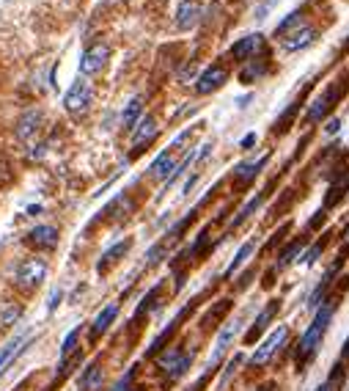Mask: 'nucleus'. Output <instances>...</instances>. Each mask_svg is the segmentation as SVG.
Listing matches in <instances>:
<instances>
[{"label":"nucleus","instance_id":"obj_27","mask_svg":"<svg viewBox=\"0 0 349 391\" xmlns=\"http://www.w3.org/2000/svg\"><path fill=\"white\" fill-rule=\"evenodd\" d=\"M349 191V171H344V177H338V182L336 185H330V196H327V201H324V207H333L341 196Z\"/></svg>","mask_w":349,"mask_h":391},{"label":"nucleus","instance_id":"obj_20","mask_svg":"<svg viewBox=\"0 0 349 391\" xmlns=\"http://www.w3.org/2000/svg\"><path fill=\"white\" fill-rule=\"evenodd\" d=\"M140 119H143V99L132 97L127 102V108H124V113H121V127L135 130V124H138Z\"/></svg>","mask_w":349,"mask_h":391},{"label":"nucleus","instance_id":"obj_8","mask_svg":"<svg viewBox=\"0 0 349 391\" xmlns=\"http://www.w3.org/2000/svg\"><path fill=\"white\" fill-rule=\"evenodd\" d=\"M317 39H319L317 28H311V25H300V28H294V31L286 33L281 44H284L286 53H300V50H308Z\"/></svg>","mask_w":349,"mask_h":391},{"label":"nucleus","instance_id":"obj_10","mask_svg":"<svg viewBox=\"0 0 349 391\" xmlns=\"http://www.w3.org/2000/svg\"><path fill=\"white\" fill-rule=\"evenodd\" d=\"M278 312H281V300H270V303H267V306L258 312V317L253 320V326L248 328V333H245V345H253L256 339H258V336L267 331L270 320H272Z\"/></svg>","mask_w":349,"mask_h":391},{"label":"nucleus","instance_id":"obj_13","mask_svg":"<svg viewBox=\"0 0 349 391\" xmlns=\"http://www.w3.org/2000/svg\"><path fill=\"white\" fill-rule=\"evenodd\" d=\"M28 245H33V248H55L58 245V229L55 226H36L28 231Z\"/></svg>","mask_w":349,"mask_h":391},{"label":"nucleus","instance_id":"obj_29","mask_svg":"<svg viewBox=\"0 0 349 391\" xmlns=\"http://www.w3.org/2000/svg\"><path fill=\"white\" fill-rule=\"evenodd\" d=\"M176 326H179V320H173V323H171V326L165 328V331H162V333H159L157 339H154V342H152V347H149V350H146V356H157L159 350H162V345H165V342H168V339H171V336H173V333H176Z\"/></svg>","mask_w":349,"mask_h":391},{"label":"nucleus","instance_id":"obj_2","mask_svg":"<svg viewBox=\"0 0 349 391\" xmlns=\"http://www.w3.org/2000/svg\"><path fill=\"white\" fill-rule=\"evenodd\" d=\"M44 278H47V262L44 259H25L14 270V281L22 290H36Z\"/></svg>","mask_w":349,"mask_h":391},{"label":"nucleus","instance_id":"obj_12","mask_svg":"<svg viewBox=\"0 0 349 391\" xmlns=\"http://www.w3.org/2000/svg\"><path fill=\"white\" fill-rule=\"evenodd\" d=\"M157 119L154 116H143L138 124H135V132H132V149L135 152H140L143 146H149L154 138H157Z\"/></svg>","mask_w":349,"mask_h":391},{"label":"nucleus","instance_id":"obj_17","mask_svg":"<svg viewBox=\"0 0 349 391\" xmlns=\"http://www.w3.org/2000/svg\"><path fill=\"white\" fill-rule=\"evenodd\" d=\"M116 314H119V303H110V306H105L99 314H96L94 320V328H91V339H99L107 328L113 326V320H116Z\"/></svg>","mask_w":349,"mask_h":391},{"label":"nucleus","instance_id":"obj_19","mask_svg":"<svg viewBox=\"0 0 349 391\" xmlns=\"http://www.w3.org/2000/svg\"><path fill=\"white\" fill-rule=\"evenodd\" d=\"M267 160H270V155H264V158H258V160H248V163H239L237 168H234V177L239 179V182H253L256 174L267 165Z\"/></svg>","mask_w":349,"mask_h":391},{"label":"nucleus","instance_id":"obj_33","mask_svg":"<svg viewBox=\"0 0 349 391\" xmlns=\"http://www.w3.org/2000/svg\"><path fill=\"white\" fill-rule=\"evenodd\" d=\"M228 306H231V300H220V303H218V309H215V312H206V317H204V326H209V323H212V326H215V323H218V320H220L223 314H225V312H228Z\"/></svg>","mask_w":349,"mask_h":391},{"label":"nucleus","instance_id":"obj_9","mask_svg":"<svg viewBox=\"0 0 349 391\" xmlns=\"http://www.w3.org/2000/svg\"><path fill=\"white\" fill-rule=\"evenodd\" d=\"M264 47V36L261 33H248V36H242L237 44H231V50H228V58H234V61H251L256 58V53Z\"/></svg>","mask_w":349,"mask_h":391},{"label":"nucleus","instance_id":"obj_26","mask_svg":"<svg viewBox=\"0 0 349 391\" xmlns=\"http://www.w3.org/2000/svg\"><path fill=\"white\" fill-rule=\"evenodd\" d=\"M261 201H264V193H256L253 198H251V201H248V204H245V207L239 210V215H237V218L231 221V229H237V226H239V224H242V221H248V218L253 215L256 210L261 207Z\"/></svg>","mask_w":349,"mask_h":391},{"label":"nucleus","instance_id":"obj_11","mask_svg":"<svg viewBox=\"0 0 349 391\" xmlns=\"http://www.w3.org/2000/svg\"><path fill=\"white\" fill-rule=\"evenodd\" d=\"M201 14H204L201 0H182L179 11H176V28L179 31H190V28H195L201 23Z\"/></svg>","mask_w":349,"mask_h":391},{"label":"nucleus","instance_id":"obj_15","mask_svg":"<svg viewBox=\"0 0 349 391\" xmlns=\"http://www.w3.org/2000/svg\"><path fill=\"white\" fill-rule=\"evenodd\" d=\"M41 110H28V113H22L20 116V122H17V138L20 141H31L33 135L39 132V127H41Z\"/></svg>","mask_w":349,"mask_h":391},{"label":"nucleus","instance_id":"obj_35","mask_svg":"<svg viewBox=\"0 0 349 391\" xmlns=\"http://www.w3.org/2000/svg\"><path fill=\"white\" fill-rule=\"evenodd\" d=\"M324 245H327V240H319L317 245H311V248L303 254V264H314V262L319 259V254L324 251Z\"/></svg>","mask_w":349,"mask_h":391},{"label":"nucleus","instance_id":"obj_37","mask_svg":"<svg viewBox=\"0 0 349 391\" xmlns=\"http://www.w3.org/2000/svg\"><path fill=\"white\" fill-rule=\"evenodd\" d=\"M239 364H242V356H234V359L225 364V372H223V378H220V386H225V383H228V378L234 375V369H237Z\"/></svg>","mask_w":349,"mask_h":391},{"label":"nucleus","instance_id":"obj_28","mask_svg":"<svg viewBox=\"0 0 349 391\" xmlns=\"http://www.w3.org/2000/svg\"><path fill=\"white\" fill-rule=\"evenodd\" d=\"M300 25H303V11H291V14H286L284 20L278 23L275 36H286V33L291 31V28H300Z\"/></svg>","mask_w":349,"mask_h":391},{"label":"nucleus","instance_id":"obj_45","mask_svg":"<svg viewBox=\"0 0 349 391\" xmlns=\"http://www.w3.org/2000/svg\"><path fill=\"white\" fill-rule=\"evenodd\" d=\"M124 391H138V389H124Z\"/></svg>","mask_w":349,"mask_h":391},{"label":"nucleus","instance_id":"obj_18","mask_svg":"<svg viewBox=\"0 0 349 391\" xmlns=\"http://www.w3.org/2000/svg\"><path fill=\"white\" fill-rule=\"evenodd\" d=\"M152 177L154 179H168L173 171H176V158H173V149H168V152H162L157 160L152 163Z\"/></svg>","mask_w":349,"mask_h":391},{"label":"nucleus","instance_id":"obj_16","mask_svg":"<svg viewBox=\"0 0 349 391\" xmlns=\"http://www.w3.org/2000/svg\"><path fill=\"white\" fill-rule=\"evenodd\" d=\"M129 248H132V240H129V237L127 240H121V243H116L113 248H107V251L102 254V259H99V264H96V270H99V273H107V267H110V264H116L119 259H124V257H127Z\"/></svg>","mask_w":349,"mask_h":391},{"label":"nucleus","instance_id":"obj_30","mask_svg":"<svg viewBox=\"0 0 349 391\" xmlns=\"http://www.w3.org/2000/svg\"><path fill=\"white\" fill-rule=\"evenodd\" d=\"M251 251H253V240H251V243H245V245L239 248V254H237V257L231 259V264H228V270H225V278H228V276H234V270H239V267L245 264V259L251 257Z\"/></svg>","mask_w":349,"mask_h":391},{"label":"nucleus","instance_id":"obj_14","mask_svg":"<svg viewBox=\"0 0 349 391\" xmlns=\"http://www.w3.org/2000/svg\"><path fill=\"white\" fill-rule=\"evenodd\" d=\"M239 326H242V320H234V323H228V326L220 331V336H218V342H215V356H212V361H209V372L220 364L223 353H225V350H228V345L234 342V336H237Z\"/></svg>","mask_w":349,"mask_h":391},{"label":"nucleus","instance_id":"obj_7","mask_svg":"<svg viewBox=\"0 0 349 391\" xmlns=\"http://www.w3.org/2000/svg\"><path fill=\"white\" fill-rule=\"evenodd\" d=\"M228 83V69L223 64H212L209 69H204L201 75H198V80H195V89H198V94H212V91H218Z\"/></svg>","mask_w":349,"mask_h":391},{"label":"nucleus","instance_id":"obj_22","mask_svg":"<svg viewBox=\"0 0 349 391\" xmlns=\"http://www.w3.org/2000/svg\"><path fill=\"white\" fill-rule=\"evenodd\" d=\"M192 359H195V350H190V353H182L179 359L173 361L168 369H165V375H168V383H173V380H179L187 369L192 366Z\"/></svg>","mask_w":349,"mask_h":391},{"label":"nucleus","instance_id":"obj_24","mask_svg":"<svg viewBox=\"0 0 349 391\" xmlns=\"http://www.w3.org/2000/svg\"><path fill=\"white\" fill-rule=\"evenodd\" d=\"M20 317H22V306H20V303H11V300H8V303L0 306V326L3 328L14 326Z\"/></svg>","mask_w":349,"mask_h":391},{"label":"nucleus","instance_id":"obj_34","mask_svg":"<svg viewBox=\"0 0 349 391\" xmlns=\"http://www.w3.org/2000/svg\"><path fill=\"white\" fill-rule=\"evenodd\" d=\"M77 339H80V328H74L69 336L64 339V345H61V356H69V353H74V347H77Z\"/></svg>","mask_w":349,"mask_h":391},{"label":"nucleus","instance_id":"obj_43","mask_svg":"<svg viewBox=\"0 0 349 391\" xmlns=\"http://www.w3.org/2000/svg\"><path fill=\"white\" fill-rule=\"evenodd\" d=\"M256 143V132H251V135H245V138H242V146H245V149H248V146H253Z\"/></svg>","mask_w":349,"mask_h":391},{"label":"nucleus","instance_id":"obj_32","mask_svg":"<svg viewBox=\"0 0 349 391\" xmlns=\"http://www.w3.org/2000/svg\"><path fill=\"white\" fill-rule=\"evenodd\" d=\"M182 356V347H171V350H165V353H157V364L159 369H168L173 361Z\"/></svg>","mask_w":349,"mask_h":391},{"label":"nucleus","instance_id":"obj_39","mask_svg":"<svg viewBox=\"0 0 349 391\" xmlns=\"http://www.w3.org/2000/svg\"><path fill=\"white\" fill-rule=\"evenodd\" d=\"M58 303H61V290H53V295H50V303H47V312H55V309H58Z\"/></svg>","mask_w":349,"mask_h":391},{"label":"nucleus","instance_id":"obj_4","mask_svg":"<svg viewBox=\"0 0 349 391\" xmlns=\"http://www.w3.org/2000/svg\"><path fill=\"white\" fill-rule=\"evenodd\" d=\"M286 339H289V328H286V326L272 328V331H270V336H267V339H264V342L256 347V353L251 356V364H253V366L267 364V361L272 359V356H275V353L284 347Z\"/></svg>","mask_w":349,"mask_h":391},{"label":"nucleus","instance_id":"obj_5","mask_svg":"<svg viewBox=\"0 0 349 391\" xmlns=\"http://www.w3.org/2000/svg\"><path fill=\"white\" fill-rule=\"evenodd\" d=\"M341 91H347V86H341V83H333L330 89H324V94L311 102V108H308V113H305V122H308V124L322 122V119L333 110V105H336V99L341 97Z\"/></svg>","mask_w":349,"mask_h":391},{"label":"nucleus","instance_id":"obj_31","mask_svg":"<svg viewBox=\"0 0 349 391\" xmlns=\"http://www.w3.org/2000/svg\"><path fill=\"white\" fill-rule=\"evenodd\" d=\"M20 345H22V336H14V339H11V342L0 350V369H3V366H8V361L20 353Z\"/></svg>","mask_w":349,"mask_h":391},{"label":"nucleus","instance_id":"obj_1","mask_svg":"<svg viewBox=\"0 0 349 391\" xmlns=\"http://www.w3.org/2000/svg\"><path fill=\"white\" fill-rule=\"evenodd\" d=\"M338 297H341V290L336 295H324L322 303L317 306V314L311 320V326L305 328V333L300 336V345H297V369H305L311 359L317 356V350L322 347L324 336H327V328L333 323V314L338 309Z\"/></svg>","mask_w":349,"mask_h":391},{"label":"nucleus","instance_id":"obj_23","mask_svg":"<svg viewBox=\"0 0 349 391\" xmlns=\"http://www.w3.org/2000/svg\"><path fill=\"white\" fill-rule=\"evenodd\" d=\"M264 72H267V61H256V58H251V61H245V69L239 72V83H253V80H258Z\"/></svg>","mask_w":349,"mask_h":391},{"label":"nucleus","instance_id":"obj_25","mask_svg":"<svg viewBox=\"0 0 349 391\" xmlns=\"http://www.w3.org/2000/svg\"><path fill=\"white\" fill-rule=\"evenodd\" d=\"M102 369H99V364H94V366H88L86 369V375L80 378V389L83 391H96L99 386H102Z\"/></svg>","mask_w":349,"mask_h":391},{"label":"nucleus","instance_id":"obj_21","mask_svg":"<svg viewBox=\"0 0 349 391\" xmlns=\"http://www.w3.org/2000/svg\"><path fill=\"white\" fill-rule=\"evenodd\" d=\"M305 243H308L305 237H297V240H291V243L286 245L284 251H281V257H278V264H275V270H286V267H289L291 262H294L297 257H300V254H303Z\"/></svg>","mask_w":349,"mask_h":391},{"label":"nucleus","instance_id":"obj_41","mask_svg":"<svg viewBox=\"0 0 349 391\" xmlns=\"http://www.w3.org/2000/svg\"><path fill=\"white\" fill-rule=\"evenodd\" d=\"M195 182H198V174H195V177H190V179H187V182H185V188H182V193L187 196L192 191V185H195Z\"/></svg>","mask_w":349,"mask_h":391},{"label":"nucleus","instance_id":"obj_44","mask_svg":"<svg viewBox=\"0 0 349 391\" xmlns=\"http://www.w3.org/2000/svg\"><path fill=\"white\" fill-rule=\"evenodd\" d=\"M341 361H344V366H349V339H347V345H344V353H341Z\"/></svg>","mask_w":349,"mask_h":391},{"label":"nucleus","instance_id":"obj_3","mask_svg":"<svg viewBox=\"0 0 349 391\" xmlns=\"http://www.w3.org/2000/svg\"><path fill=\"white\" fill-rule=\"evenodd\" d=\"M91 99H94V89H91V83H86V80H74V83H72V89L66 91V97H64L66 113H72V116H83V113L88 110Z\"/></svg>","mask_w":349,"mask_h":391},{"label":"nucleus","instance_id":"obj_6","mask_svg":"<svg viewBox=\"0 0 349 391\" xmlns=\"http://www.w3.org/2000/svg\"><path fill=\"white\" fill-rule=\"evenodd\" d=\"M107 61H110V47L105 41H96V44H91L83 53V58H80V75L83 77H91L96 72H102L107 66Z\"/></svg>","mask_w":349,"mask_h":391},{"label":"nucleus","instance_id":"obj_36","mask_svg":"<svg viewBox=\"0 0 349 391\" xmlns=\"http://www.w3.org/2000/svg\"><path fill=\"white\" fill-rule=\"evenodd\" d=\"M341 372L347 375V369H341V364H338V366L333 369V375H330V380H324V383H322V386H319L317 391H336V389H338V378H341Z\"/></svg>","mask_w":349,"mask_h":391},{"label":"nucleus","instance_id":"obj_42","mask_svg":"<svg viewBox=\"0 0 349 391\" xmlns=\"http://www.w3.org/2000/svg\"><path fill=\"white\" fill-rule=\"evenodd\" d=\"M319 224H324V210H319L317 212V218L311 221V229H319Z\"/></svg>","mask_w":349,"mask_h":391},{"label":"nucleus","instance_id":"obj_38","mask_svg":"<svg viewBox=\"0 0 349 391\" xmlns=\"http://www.w3.org/2000/svg\"><path fill=\"white\" fill-rule=\"evenodd\" d=\"M278 0H261L258 6H256V20H264L270 11H272V6H275Z\"/></svg>","mask_w":349,"mask_h":391},{"label":"nucleus","instance_id":"obj_40","mask_svg":"<svg viewBox=\"0 0 349 391\" xmlns=\"http://www.w3.org/2000/svg\"><path fill=\"white\" fill-rule=\"evenodd\" d=\"M338 127H341V122H338V119H330V122L324 124V132H327V135H336Z\"/></svg>","mask_w":349,"mask_h":391}]
</instances>
